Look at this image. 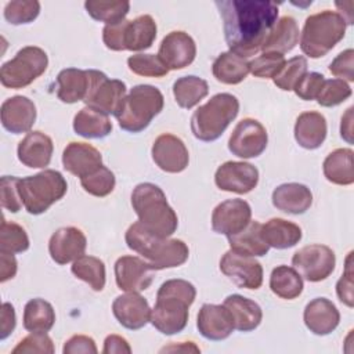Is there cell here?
<instances>
[{"instance_id":"1","label":"cell","mask_w":354,"mask_h":354,"mask_svg":"<svg viewBox=\"0 0 354 354\" xmlns=\"http://www.w3.org/2000/svg\"><path fill=\"white\" fill-rule=\"evenodd\" d=\"M230 51L248 58L257 54L278 19V4L268 0H217Z\"/></svg>"},{"instance_id":"2","label":"cell","mask_w":354,"mask_h":354,"mask_svg":"<svg viewBox=\"0 0 354 354\" xmlns=\"http://www.w3.org/2000/svg\"><path fill=\"white\" fill-rule=\"evenodd\" d=\"M196 297L195 286L185 279H169L160 285L151 310V324L163 335H176L187 326L188 308Z\"/></svg>"},{"instance_id":"3","label":"cell","mask_w":354,"mask_h":354,"mask_svg":"<svg viewBox=\"0 0 354 354\" xmlns=\"http://www.w3.org/2000/svg\"><path fill=\"white\" fill-rule=\"evenodd\" d=\"M124 239L129 249L142 256L155 271L178 267L189 256V249L184 241L153 235L140 221L133 223L127 228Z\"/></svg>"},{"instance_id":"4","label":"cell","mask_w":354,"mask_h":354,"mask_svg":"<svg viewBox=\"0 0 354 354\" xmlns=\"http://www.w3.org/2000/svg\"><path fill=\"white\" fill-rule=\"evenodd\" d=\"M131 206L138 221L153 235L169 238L178 227V217L165 192L152 183H141L131 192Z\"/></svg>"},{"instance_id":"5","label":"cell","mask_w":354,"mask_h":354,"mask_svg":"<svg viewBox=\"0 0 354 354\" xmlns=\"http://www.w3.org/2000/svg\"><path fill=\"white\" fill-rule=\"evenodd\" d=\"M346 21L340 12L324 10L306 18L300 48L310 58L326 55L346 35Z\"/></svg>"},{"instance_id":"6","label":"cell","mask_w":354,"mask_h":354,"mask_svg":"<svg viewBox=\"0 0 354 354\" xmlns=\"http://www.w3.org/2000/svg\"><path fill=\"white\" fill-rule=\"evenodd\" d=\"M239 112V101L230 93H218L201 105L191 118V130L201 141H216Z\"/></svg>"},{"instance_id":"7","label":"cell","mask_w":354,"mask_h":354,"mask_svg":"<svg viewBox=\"0 0 354 354\" xmlns=\"http://www.w3.org/2000/svg\"><path fill=\"white\" fill-rule=\"evenodd\" d=\"M165 98L160 90L151 84H137L126 95L116 115L120 129L129 133L145 130L151 120L160 113Z\"/></svg>"},{"instance_id":"8","label":"cell","mask_w":354,"mask_h":354,"mask_svg":"<svg viewBox=\"0 0 354 354\" xmlns=\"http://www.w3.org/2000/svg\"><path fill=\"white\" fill-rule=\"evenodd\" d=\"M18 189L26 212L37 216L64 198L68 184L59 171L46 169L35 176L19 178Z\"/></svg>"},{"instance_id":"9","label":"cell","mask_w":354,"mask_h":354,"mask_svg":"<svg viewBox=\"0 0 354 354\" xmlns=\"http://www.w3.org/2000/svg\"><path fill=\"white\" fill-rule=\"evenodd\" d=\"M156 22L148 15H140L134 19H123L113 25H105L102 29L104 44L113 51H142L152 46L156 39Z\"/></svg>"},{"instance_id":"10","label":"cell","mask_w":354,"mask_h":354,"mask_svg":"<svg viewBox=\"0 0 354 354\" xmlns=\"http://www.w3.org/2000/svg\"><path fill=\"white\" fill-rule=\"evenodd\" d=\"M48 65L44 50L36 46L22 47L12 59L0 68V82L7 88H24L41 76Z\"/></svg>"},{"instance_id":"11","label":"cell","mask_w":354,"mask_h":354,"mask_svg":"<svg viewBox=\"0 0 354 354\" xmlns=\"http://www.w3.org/2000/svg\"><path fill=\"white\" fill-rule=\"evenodd\" d=\"M126 98V84L119 79H109L104 72L91 69V87L84 98L86 106L116 116Z\"/></svg>"},{"instance_id":"12","label":"cell","mask_w":354,"mask_h":354,"mask_svg":"<svg viewBox=\"0 0 354 354\" xmlns=\"http://www.w3.org/2000/svg\"><path fill=\"white\" fill-rule=\"evenodd\" d=\"M292 266L308 282H319L333 272L336 256L329 246L313 243L299 249L293 254Z\"/></svg>"},{"instance_id":"13","label":"cell","mask_w":354,"mask_h":354,"mask_svg":"<svg viewBox=\"0 0 354 354\" xmlns=\"http://www.w3.org/2000/svg\"><path fill=\"white\" fill-rule=\"evenodd\" d=\"M268 142L266 127L256 119L246 118L238 122L228 140V149L232 155L250 159L260 156Z\"/></svg>"},{"instance_id":"14","label":"cell","mask_w":354,"mask_h":354,"mask_svg":"<svg viewBox=\"0 0 354 354\" xmlns=\"http://www.w3.org/2000/svg\"><path fill=\"white\" fill-rule=\"evenodd\" d=\"M221 272L236 286L259 289L263 283V267L252 256L241 254L230 249L220 260Z\"/></svg>"},{"instance_id":"15","label":"cell","mask_w":354,"mask_h":354,"mask_svg":"<svg viewBox=\"0 0 354 354\" xmlns=\"http://www.w3.org/2000/svg\"><path fill=\"white\" fill-rule=\"evenodd\" d=\"M151 264L137 256H122L115 263V281L123 292H142L153 279Z\"/></svg>"},{"instance_id":"16","label":"cell","mask_w":354,"mask_h":354,"mask_svg":"<svg viewBox=\"0 0 354 354\" xmlns=\"http://www.w3.org/2000/svg\"><path fill=\"white\" fill-rule=\"evenodd\" d=\"M252 221V209L243 199H227L218 203L212 213V228L227 238L241 232Z\"/></svg>"},{"instance_id":"17","label":"cell","mask_w":354,"mask_h":354,"mask_svg":"<svg viewBox=\"0 0 354 354\" xmlns=\"http://www.w3.org/2000/svg\"><path fill=\"white\" fill-rule=\"evenodd\" d=\"M214 183L221 191L248 194L259 183V170L248 162L228 160L216 170Z\"/></svg>"},{"instance_id":"18","label":"cell","mask_w":354,"mask_h":354,"mask_svg":"<svg viewBox=\"0 0 354 354\" xmlns=\"http://www.w3.org/2000/svg\"><path fill=\"white\" fill-rule=\"evenodd\" d=\"M152 159L155 165L166 173H181L187 169L189 153L183 142L174 134H160L152 144Z\"/></svg>"},{"instance_id":"19","label":"cell","mask_w":354,"mask_h":354,"mask_svg":"<svg viewBox=\"0 0 354 354\" xmlns=\"http://www.w3.org/2000/svg\"><path fill=\"white\" fill-rule=\"evenodd\" d=\"M196 55V44L194 39L183 32L173 30L160 41L158 57L169 71L183 69L191 65Z\"/></svg>"},{"instance_id":"20","label":"cell","mask_w":354,"mask_h":354,"mask_svg":"<svg viewBox=\"0 0 354 354\" xmlns=\"http://www.w3.org/2000/svg\"><path fill=\"white\" fill-rule=\"evenodd\" d=\"M87 239L77 227L58 228L48 241V252L57 264H68L82 257L86 252Z\"/></svg>"},{"instance_id":"21","label":"cell","mask_w":354,"mask_h":354,"mask_svg":"<svg viewBox=\"0 0 354 354\" xmlns=\"http://www.w3.org/2000/svg\"><path fill=\"white\" fill-rule=\"evenodd\" d=\"M112 313L118 322L130 330L144 328L151 321V308L138 292H127L112 303Z\"/></svg>"},{"instance_id":"22","label":"cell","mask_w":354,"mask_h":354,"mask_svg":"<svg viewBox=\"0 0 354 354\" xmlns=\"http://www.w3.org/2000/svg\"><path fill=\"white\" fill-rule=\"evenodd\" d=\"M196 328L207 340H224L234 328L231 313L224 304H203L198 313Z\"/></svg>"},{"instance_id":"23","label":"cell","mask_w":354,"mask_h":354,"mask_svg":"<svg viewBox=\"0 0 354 354\" xmlns=\"http://www.w3.org/2000/svg\"><path fill=\"white\" fill-rule=\"evenodd\" d=\"M1 124L12 133L21 134L32 129L36 120V106L32 100L25 95H14L1 104Z\"/></svg>"},{"instance_id":"24","label":"cell","mask_w":354,"mask_h":354,"mask_svg":"<svg viewBox=\"0 0 354 354\" xmlns=\"http://www.w3.org/2000/svg\"><path fill=\"white\" fill-rule=\"evenodd\" d=\"M62 165L66 171L83 178L102 166V156L93 145L72 141L62 152Z\"/></svg>"},{"instance_id":"25","label":"cell","mask_w":354,"mask_h":354,"mask_svg":"<svg viewBox=\"0 0 354 354\" xmlns=\"http://www.w3.org/2000/svg\"><path fill=\"white\" fill-rule=\"evenodd\" d=\"M303 319L311 333L326 336L337 328L340 313L329 299L315 297L306 306Z\"/></svg>"},{"instance_id":"26","label":"cell","mask_w":354,"mask_h":354,"mask_svg":"<svg viewBox=\"0 0 354 354\" xmlns=\"http://www.w3.org/2000/svg\"><path fill=\"white\" fill-rule=\"evenodd\" d=\"M53 151V140L39 130L29 131L19 141L17 148L19 162L32 169H43L48 166L51 162Z\"/></svg>"},{"instance_id":"27","label":"cell","mask_w":354,"mask_h":354,"mask_svg":"<svg viewBox=\"0 0 354 354\" xmlns=\"http://www.w3.org/2000/svg\"><path fill=\"white\" fill-rule=\"evenodd\" d=\"M91 87V69H62L57 76V97L65 104L84 101Z\"/></svg>"},{"instance_id":"28","label":"cell","mask_w":354,"mask_h":354,"mask_svg":"<svg viewBox=\"0 0 354 354\" xmlns=\"http://www.w3.org/2000/svg\"><path fill=\"white\" fill-rule=\"evenodd\" d=\"M272 205L289 214H303L313 203L310 188L300 183H285L278 185L272 192Z\"/></svg>"},{"instance_id":"29","label":"cell","mask_w":354,"mask_h":354,"mask_svg":"<svg viewBox=\"0 0 354 354\" xmlns=\"http://www.w3.org/2000/svg\"><path fill=\"white\" fill-rule=\"evenodd\" d=\"M326 119L322 113L315 111L303 112L295 123V138L304 149L319 148L326 138Z\"/></svg>"},{"instance_id":"30","label":"cell","mask_w":354,"mask_h":354,"mask_svg":"<svg viewBox=\"0 0 354 354\" xmlns=\"http://www.w3.org/2000/svg\"><path fill=\"white\" fill-rule=\"evenodd\" d=\"M223 304L231 313L234 328L236 330H241V332L254 330L263 319L261 307L254 300H250L241 295L227 296Z\"/></svg>"},{"instance_id":"31","label":"cell","mask_w":354,"mask_h":354,"mask_svg":"<svg viewBox=\"0 0 354 354\" xmlns=\"http://www.w3.org/2000/svg\"><path fill=\"white\" fill-rule=\"evenodd\" d=\"M299 36L300 30L296 19L289 15L281 17L268 33L261 50L263 53H278L283 55L296 47Z\"/></svg>"},{"instance_id":"32","label":"cell","mask_w":354,"mask_h":354,"mask_svg":"<svg viewBox=\"0 0 354 354\" xmlns=\"http://www.w3.org/2000/svg\"><path fill=\"white\" fill-rule=\"evenodd\" d=\"M261 235L270 248L289 249L301 239V228L285 218L274 217L261 224Z\"/></svg>"},{"instance_id":"33","label":"cell","mask_w":354,"mask_h":354,"mask_svg":"<svg viewBox=\"0 0 354 354\" xmlns=\"http://www.w3.org/2000/svg\"><path fill=\"white\" fill-rule=\"evenodd\" d=\"M73 130L84 138H104L112 131V122L106 113L84 106L73 118Z\"/></svg>"},{"instance_id":"34","label":"cell","mask_w":354,"mask_h":354,"mask_svg":"<svg viewBox=\"0 0 354 354\" xmlns=\"http://www.w3.org/2000/svg\"><path fill=\"white\" fill-rule=\"evenodd\" d=\"M353 153L350 148H337L325 158L322 170L328 181L336 185H350L354 183Z\"/></svg>"},{"instance_id":"35","label":"cell","mask_w":354,"mask_h":354,"mask_svg":"<svg viewBox=\"0 0 354 354\" xmlns=\"http://www.w3.org/2000/svg\"><path fill=\"white\" fill-rule=\"evenodd\" d=\"M230 248L241 254L261 257L270 250V246L261 235V224L259 221H250L241 232L228 236Z\"/></svg>"},{"instance_id":"36","label":"cell","mask_w":354,"mask_h":354,"mask_svg":"<svg viewBox=\"0 0 354 354\" xmlns=\"http://www.w3.org/2000/svg\"><path fill=\"white\" fill-rule=\"evenodd\" d=\"M249 61L232 51L221 53L212 65L213 76L224 84H238L246 79L249 69Z\"/></svg>"},{"instance_id":"37","label":"cell","mask_w":354,"mask_h":354,"mask_svg":"<svg viewBox=\"0 0 354 354\" xmlns=\"http://www.w3.org/2000/svg\"><path fill=\"white\" fill-rule=\"evenodd\" d=\"M209 94V84L199 76L178 77L173 84V95L180 108L191 109Z\"/></svg>"},{"instance_id":"38","label":"cell","mask_w":354,"mask_h":354,"mask_svg":"<svg viewBox=\"0 0 354 354\" xmlns=\"http://www.w3.org/2000/svg\"><path fill=\"white\" fill-rule=\"evenodd\" d=\"M270 288L278 297L293 300L303 292V279L293 267L278 266L271 272Z\"/></svg>"},{"instance_id":"39","label":"cell","mask_w":354,"mask_h":354,"mask_svg":"<svg viewBox=\"0 0 354 354\" xmlns=\"http://www.w3.org/2000/svg\"><path fill=\"white\" fill-rule=\"evenodd\" d=\"M22 321L29 332H48L55 322V311L48 301L36 297L25 304Z\"/></svg>"},{"instance_id":"40","label":"cell","mask_w":354,"mask_h":354,"mask_svg":"<svg viewBox=\"0 0 354 354\" xmlns=\"http://www.w3.org/2000/svg\"><path fill=\"white\" fill-rule=\"evenodd\" d=\"M71 271L76 278L88 283V286L95 292H101L105 286V264L98 257L83 254L73 261Z\"/></svg>"},{"instance_id":"41","label":"cell","mask_w":354,"mask_h":354,"mask_svg":"<svg viewBox=\"0 0 354 354\" xmlns=\"http://www.w3.org/2000/svg\"><path fill=\"white\" fill-rule=\"evenodd\" d=\"M87 14L100 22L113 25L124 19L130 10L129 1H95L88 0L84 3Z\"/></svg>"},{"instance_id":"42","label":"cell","mask_w":354,"mask_h":354,"mask_svg":"<svg viewBox=\"0 0 354 354\" xmlns=\"http://www.w3.org/2000/svg\"><path fill=\"white\" fill-rule=\"evenodd\" d=\"M29 249V238L24 227L3 218L0 227V252L22 253Z\"/></svg>"},{"instance_id":"43","label":"cell","mask_w":354,"mask_h":354,"mask_svg":"<svg viewBox=\"0 0 354 354\" xmlns=\"http://www.w3.org/2000/svg\"><path fill=\"white\" fill-rule=\"evenodd\" d=\"M129 69L144 77H163L169 69L155 54H134L127 58Z\"/></svg>"},{"instance_id":"44","label":"cell","mask_w":354,"mask_h":354,"mask_svg":"<svg viewBox=\"0 0 354 354\" xmlns=\"http://www.w3.org/2000/svg\"><path fill=\"white\" fill-rule=\"evenodd\" d=\"M80 184L87 194L93 196L104 198L113 191L116 180H115V174L108 167L101 166L94 173L80 178Z\"/></svg>"},{"instance_id":"45","label":"cell","mask_w":354,"mask_h":354,"mask_svg":"<svg viewBox=\"0 0 354 354\" xmlns=\"http://www.w3.org/2000/svg\"><path fill=\"white\" fill-rule=\"evenodd\" d=\"M40 12V3L36 0H14L4 7V18L11 25L30 24Z\"/></svg>"},{"instance_id":"46","label":"cell","mask_w":354,"mask_h":354,"mask_svg":"<svg viewBox=\"0 0 354 354\" xmlns=\"http://www.w3.org/2000/svg\"><path fill=\"white\" fill-rule=\"evenodd\" d=\"M304 73H307V59L303 55H297L286 61L281 72L272 80L278 88L290 91Z\"/></svg>"},{"instance_id":"47","label":"cell","mask_w":354,"mask_h":354,"mask_svg":"<svg viewBox=\"0 0 354 354\" xmlns=\"http://www.w3.org/2000/svg\"><path fill=\"white\" fill-rule=\"evenodd\" d=\"M351 95V87L342 79H329L324 82L322 88L317 97V102L321 106L332 108L344 102Z\"/></svg>"},{"instance_id":"48","label":"cell","mask_w":354,"mask_h":354,"mask_svg":"<svg viewBox=\"0 0 354 354\" xmlns=\"http://www.w3.org/2000/svg\"><path fill=\"white\" fill-rule=\"evenodd\" d=\"M286 59L278 53H263L249 64L250 73L261 79H274L283 68Z\"/></svg>"},{"instance_id":"49","label":"cell","mask_w":354,"mask_h":354,"mask_svg":"<svg viewBox=\"0 0 354 354\" xmlns=\"http://www.w3.org/2000/svg\"><path fill=\"white\" fill-rule=\"evenodd\" d=\"M55 348L53 340L47 335V332H30L12 348V354H53Z\"/></svg>"},{"instance_id":"50","label":"cell","mask_w":354,"mask_h":354,"mask_svg":"<svg viewBox=\"0 0 354 354\" xmlns=\"http://www.w3.org/2000/svg\"><path fill=\"white\" fill-rule=\"evenodd\" d=\"M18 183L19 178L15 176H3L0 181L1 206L11 213H18L24 206L18 189Z\"/></svg>"},{"instance_id":"51","label":"cell","mask_w":354,"mask_h":354,"mask_svg":"<svg viewBox=\"0 0 354 354\" xmlns=\"http://www.w3.org/2000/svg\"><path fill=\"white\" fill-rule=\"evenodd\" d=\"M324 82H325V76L322 73L307 72L296 83V86L293 87V91L299 98H301L304 101L317 100Z\"/></svg>"},{"instance_id":"52","label":"cell","mask_w":354,"mask_h":354,"mask_svg":"<svg viewBox=\"0 0 354 354\" xmlns=\"http://www.w3.org/2000/svg\"><path fill=\"white\" fill-rule=\"evenodd\" d=\"M329 71L333 76L342 80H354V50L347 48L342 51L329 65Z\"/></svg>"},{"instance_id":"53","label":"cell","mask_w":354,"mask_h":354,"mask_svg":"<svg viewBox=\"0 0 354 354\" xmlns=\"http://www.w3.org/2000/svg\"><path fill=\"white\" fill-rule=\"evenodd\" d=\"M351 257L353 252L348 253L346 259V267L342 278L336 283V293L339 300L347 307L354 306V295H353V270H351Z\"/></svg>"},{"instance_id":"54","label":"cell","mask_w":354,"mask_h":354,"mask_svg":"<svg viewBox=\"0 0 354 354\" xmlns=\"http://www.w3.org/2000/svg\"><path fill=\"white\" fill-rule=\"evenodd\" d=\"M62 353L64 354H79V353L97 354L98 348L93 337L86 335H75L65 342L62 347Z\"/></svg>"},{"instance_id":"55","label":"cell","mask_w":354,"mask_h":354,"mask_svg":"<svg viewBox=\"0 0 354 354\" xmlns=\"http://www.w3.org/2000/svg\"><path fill=\"white\" fill-rule=\"evenodd\" d=\"M17 318H15V310L11 303L4 301L1 304V330H0V339H7L12 330L15 329Z\"/></svg>"},{"instance_id":"56","label":"cell","mask_w":354,"mask_h":354,"mask_svg":"<svg viewBox=\"0 0 354 354\" xmlns=\"http://www.w3.org/2000/svg\"><path fill=\"white\" fill-rule=\"evenodd\" d=\"M104 354H123L131 353V347L129 344V342L119 336V335H108L104 340V348H102Z\"/></svg>"},{"instance_id":"57","label":"cell","mask_w":354,"mask_h":354,"mask_svg":"<svg viewBox=\"0 0 354 354\" xmlns=\"http://www.w3.org/2000/svg\"><path fill=\"white\" fill-rule=\"evenodd\" d=\"M17 274V260L14 254L0 252V281L6 282Z\"/></svg>"},{"instance_id":"58","label":"cell","mask_w":354,"mask_h":354,"mask_svg":"<svg viewBox=\"0 0 354 354\" xmlns=\"http://www.w3.org/2000/svg\"><path fill=\"white\" fill-rule=\"evenodd\" d=\"M340 136L348 144L353 142V106H350L346 113L342 116L340 123Z\"/></svg>"},{"instance_id":"59","label":"cell","mask_w":354,"mask_h":354,"mask_svg":"<svg viewBox=\"0 0 354 354\" xmlns=\"http://www.w3.org/2000/svg\"><path fill=\"white\" fill-rule=\"evenodd\" d=\"M165 351H184V353H199L201 348L198 346H195L192 342H181V343H177V344H170L167 347H163L160 348V353H165Z\"/></svg>"}]
</instances>
